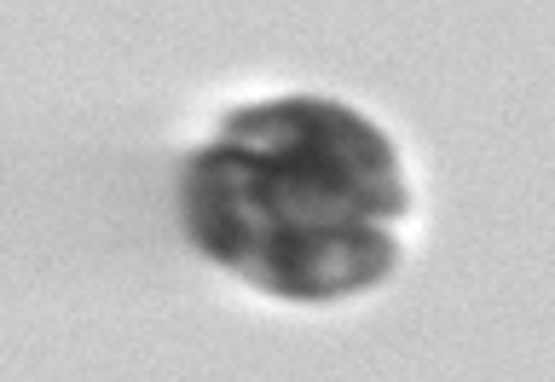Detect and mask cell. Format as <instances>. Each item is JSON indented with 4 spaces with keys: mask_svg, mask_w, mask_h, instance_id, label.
I'll list each match as a JSON object with an SVG mask.
<instances>
[{
    "mask_svg": "<svg viewBox=\"0 0 555 382\" xmlns=\"http://www.w3.org/2000/svg\"><path fill=\"white\" fill-rule=\"evenodd\" d=\"M411 215L388 133L336 99H272L232 116L185 174L191 243L284 302H341L393 272Z\"/></svg>",
    "mask_w": 555,
    "mask_h": 382,
    "instance_id": "6da1fadb",
    "label": "cell"
}]
</instances>
